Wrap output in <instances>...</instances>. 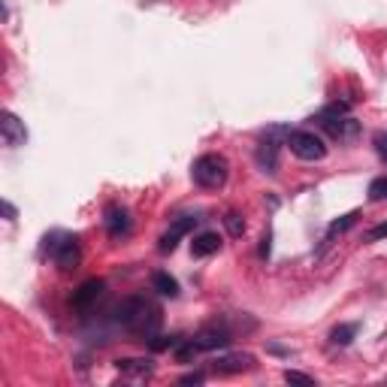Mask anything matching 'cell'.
I'll return each mask as SVG.
<instances>
[{
    "mask_svg": "<svg viewBox=\"0 0 387 387\" xmlns=\"http://www.w3.org/2000/svg\"><path fill=\"white\" fill-rule=\"evenodd\" d=\"M382 239H387V221L375 224L373 230H366V242H382Z\"/></svg>",
    "mask_w": 387,
    "mask_h": 387,
    "instance_id": "23",
    "label": "cell"
},
{
    "mask_svg": "<svg viewBox=\"0 0 387 387\" xmlns=\"http://www.w3.org/2000/svg\"><path fill=\"white\" fill-rule=\"evenodd\" d=\"M221 252V236L215 230H206V233H197L194 242H191V254L194 257H212Z\"/></svg>",
    "mask_w": 387,
    "mask_h": 387,
    "instance_id": "13",
    "label": "cell"
},
{
    "mask_svg": "<svg viewBox=\"0 0 387 387\" xmlns=\"http://www.w3.org/2000/svg\"><path fill=\"white\" fill-rule=\"evenodd\" d=\"M357 324H339V327H333V333H330V342L333 345H351L354 342V336H357Z\"/></svg>",
    "mask_w": 387,
    "mask_h": 387,
    "instance_id": "16",
    "label": "cell"
},
{
    "mask_svg": "<svg viewBox=\"0 0 387 387\" xmlns=\"http://www.w3.org/2000/svg\"><path fill=\"white\" fill-rule=\"evenodd\" d=\"M112 315H115V321L124 330L140 333V336H146V339H151L157 333V327H161V306H155V302L146 297L121 300Z\"/></svg>",
    "mask_w": 387,
    "mask_h": 387,
    "instance_id": "1",
    "label": "cell"
},
{
    "mask_svg": "<svg viewBox=\"0 0 387 387\" xmlns=\"http://www.w3.org/2000/svg\"><path fill=\"white\" fill-rule=\"evenodd\" d=\"M224 227H227V233H230L233 239H239L242 233H245V218H242L239 212H227V215H224Z\"/></svg>",
    "mask_w": 387,
    "mask_h": 387,
    "instance_id": "17",
    "label": "cell"
},
{
    "mask_svg": "<svg viewBox=\"0 0 387 387\" xmlns=\"http://www.w3.org/2000/svg\"><path fill=\"white\" fill-rule=\"evenodd\" d=\"M197 221H200V218H194V215H185V218H179V221H173V227L161 236V242H157V252H161V254L176 252L179 239H185L188 233L194 230V224H197Z\"/></svg>",
    "mask_w": 387,
    "mask_h": 387,
    "instance_id": "7",
    "label": "cell"
},
{
    "mask_svg": "<svg viewBox=\"0 0 387 387\" xmlns=\"http://www.w3.org/2000/svg\"><path fill=\"white\" fill-rule=\"evenodd\" d=\"M179 342H181V336H157L155 333V336L148 339V348L151 351H173Z\"/></svg>",
    "mask_w": 387,
    "mask_h": 387,
    "instance_id": "18",
    "label": "cell"
},
{
    "mask_svg": "<svg viewBox=\"0 0 387 387\" xmlns=\"http://www.w3.org/2000/svg\"><path fill=\"white\" fill-rule=\"evenodd\" d=\"M103 287H106V285L100 282V278H88V282L73 294V309H76V312H88V309L94 306L97 300H100Z\"/></svg>",
    "mask_w": 387,
    "mask_h": 387,
    "instance_id": "11",
    "label": "cell"
},
{
    "mask_svg": "<svg viewBox=\"0 0 387 387\" xmlns=\"http://www.w3.org/2000/svg\"><path fill=\"white\" fill-rule=\"evenodd\" d=\"M103 224H106V230H109V236H112V239L127 236V233H131V227H133L131 212H127L124 206H109V209H106Z\"/></svg>",
    "mask_w": 387,
    "mask_h": 387,
    "instance_id": "10",
    "label": "cell"
},
{
    "mask_svg": "<svg viewBox=\"0 0 387 387\" xmlns=\"http://www.w3.org/2000/svg\"><path fill=\"white\" fill-rule=\"evenodd\" d=\"M3 215H6V221H15V206L12 203H3Z\"/></svg>",
    "mask_w": 387,
    "mask_h": 387,
    "instance_id": "25",
    "label": "cell"
},
{
    "mask_svg": "<svg viewBox=\"0 0 387 387\" xmlns=\"http://www.w3.org/2000/svg\"><path fill=\"white\" fill-rule=\"evenodd\" d=\"M0 133H3V142L10 148L25 146V140H27L25 121H21L19 115H12V112H3V115H0Z\"/></svg>",
    "mask_w": 387,
    "mask_h": 387,
    "instance_id": "9",
    "label": "cell"
},
{
    "mask_svg": "<svg viewBox=\"0 0 387 387\" xmlns=\"http://www.w3.org/2000/svg\"><path fill=\"white\" fill-rule=\"evenodd\" d=\"M373 146H375V155L382 157V161H387V131H378L373 136Z\"/></svg>",
    "mask_w": 387,
    "mask_h": 387,
    "instance_id": "22",
    "label": "cell"
},
{
    "mask_svg": "<svg viewBox=\"0 0 387 387\" xmlns=\"http://www.w3.org/2000/svg\"><path fill=\"white\" fill-rule=\"evenodd\" d=\"M194 181L200 188H221L230 176V164L224 155H203L194 161Z\"/></svg>",
    "mask_w": 387,
    "mask_h": 387,
    "instance_id": "2",
    "label": "cell"
},
{
    "mask_svg": "<svg viewBox=\"0 0 387 387\" xmlns=\"http://www.w3.org/2000/svg\"><path fill=\"white\" fill-rule=\"evenodd\" d=\"M285 382H287V384L312 387V384H315V378H312V375H306V373H297V369H287V373H285Z\"/></svg>",
    "mask_w": 387,
    "mask_h": 387,
    "instance_id": "21",
    "label": "cell"
},
{
    "mask_svg": "<svg viewBox=\"0 0 387 387\" xmlns=\"http://www.w3.org/2000/svg\"><path fill=\"white\" fill-rule=\"evenodd\" d=\"M212 369H215L218 375H236V373H248V369H254V357L245 351H233V354H224V357H218L212 363Z\"/></svg>",
    "mask_w": 387,
    "mask_h": 387,
    "instance_id": "8",
    "label": "cell"
},
{
    "mask_svg": "<svg viewBox=\"0 0 387 387\" xmlns=\"http://www.w3.org/2000/svg\"><path fill=\"white\" fill-rule=\"evenodd\" d=\"M151 287H155L161 297H179V282L170 272H155V276H151Z\"/></svg>",
    "mask_w": 387,
    "mask_h": 387,
    "instance_id": "15",
    "label": "cell"
},
{
    "mask_svg": "<svg viewBox=\"0 0 387 387\" xmlns=\"http://www.w3.org/2000/svg\"><path fill=\"white\" fill-rule=\"evenodd\" d=\"M254 157H257V166H261L263 173H278V142L272 140V136H267V140L257 146V151H254Z\"/></svg>",
    "mask_w": 387,
    "mask_h": 387,
    "instance_id": "12",
    "label": "cell"
},
{
    "mask_svg": "<svg viewBox=\"0 0 387 387\" xmlns=\"http://www.w3.org/2000/svg\"><path fill=\"white\" fill-rule=\"evenodd\" d=\"M203 382H206V375L203 373H188V375L179 378V384H203Z\"/></svg>",
    "mask_w": 387,
    "mask_h": 387,
    "instance_id": "24",
    "label": "cell"
},
{
    "mask_svg": "<svg viewBox=\"0 0 387 387\" xmlns=\"http://www.w3.org/2000/svg\"><path fill=\"white\" fill-rule=\"evenodd\" d=\"M354 221H357V212H348V215H342V218H339V221H333V224L327 227V242H330L333 236H336V233H345V230H348V227H351Z\"/></svg>",
    "mask_w": 387,
    "mask_h": 387,
    "instance_id": "19",
    "label": "cell"
},
{
    "mask_svg": "<svg viewBox=\"0 0 387 387\" xmlns=\"http://www.w3.org/2000/svg\"><path fill=\"white\" fill-rule=\"evenodd\" d=\"M52 257H55V267L60 272H73L82 261V245L76 236H60V242L52 245Z\"/></svg>",
    "mask_w": 387,
    "mask_h": 387,
    "instance_id": "5",
    "label": "cell"
},
{
    "mask_svg": "<svg viewBox=\"0 0 387 387\" xmlns=\"http://www.w3.org/2000/svg\"><path fill=\"white\" fill-rule=\"evenodd\" d=\"M369 200L373 203L387 200V176H378V179L369 181Z\"/></svg>",
    "mask_w": 387,
    "mask_h": 387,
    "instance_id": "20",
    "label": "cell"
},
{
    "mask_svg": "<svg viewBox=\"0 0 387 387\" xmlns=\"http://www.w3.org/2000/svg\"><path fill=\"white\" fill-rule=\"evenodd\" d=\"M287 146L300 157V161H321L327 157V142L312 131H291L287 133Z\"/></svg>",
    "mask_w": 387,
    "mask_h": 387,
    "instance_id": "4",
    "label": "cell"
},
{
    "mask_svg": "<svg viewBox=\"0 0 387 387\" xmlns=\"http://www.w3.org/2000/svg\"><path fill=\"white\" fill-rule=\"evenodd\" d=\"M118 373L124 375H133V378H148L151 369H155V363L146 360V357H124V360H115Z\"/></svg>",
    "mask_w": 387,
    "mask_h": 387,
    "instance_id": "14",
    "label": "cell"
},
{
    "mask_svg": "<svg viewBox=\"0 0 387 387\" xmlns=\"http://www.w3.org/2000/svg\"><path fill=\"white\" fill-rule=\"evenodd\" d=\"M315 121L333 136V140H339V142H348V140H354V136L360 133L357 121H354L351 115H345V106H330V109L318 112Z\"/></svg>",
    "mask_w": 387,
    "mask_h": 387,
    "instance_id": "3",
    "label": "cell"
},
{
    "mask_svg": "<svg viewBox=\"0 0 387 387\" xmlns=\"http://www.w3.org/2000/svg\"><path fill=\"white\" fill-rule=\"evenodd\" d=\"M194 342L200 351H218V348H227L233 342V333L224 327V324H209V327H203L200 333L194 336Z\"/></svg>",
    "mask_w": 387,
    "mask_h": 387,
    "instance_id": "6",
    "label": "cell"
}]
</instances>
